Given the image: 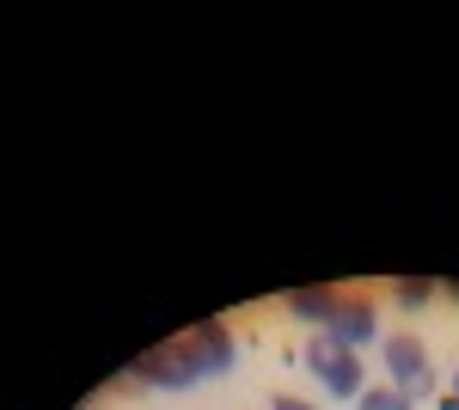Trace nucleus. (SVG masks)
Masks as SVG:
<instances>
[{"label":"nucleus","instance_id":"obj_1","mask_svg":"<svg viewBox=\"0 0 459 410\" xmlns=\"http://www.w3.org/2000/svg\"><path fill=\"white\" fill-rule=\"evenodd\" d=\"M307 368H313L318 386H325L331 398H343V405H355V398L368 392V379H361V355L343 349L331 331H313V337H307Z\"/></svg>","mask_w":459,"mask_h":410},{"label":"nucleus","instance_id":"obj_2","mask_svg":"<svg viewBox=\"0 0 459 410\" xmlns=\"http://www.w3.org/2000/svg\"><path fill=\"white\" fill-rule=\"evenodd\" d=\"M380 355H386V386H398L411 405H423V398H435V368H429V349L423 337H411V331H398V337L380 343Z\"/></svg>","mask_w":459,"mask_h":410},{"label":"nucleus","instance_id":"obj_3","mask_svg":"<svg viewBox=\"0 0 459 410\" xmlns=\"http://www.w3.org/2000/svg\"><path fill=\"white\" fill-rule=\"evenodd\" d=\"M196 362H190V349H184V337L178 343H160V349H147L142 362H135V374H129V386H160V392H190L196 386Z\"/></svg>","mask_w":459,"mask_h":410},{"label":"nucleus","instance_id":"obj_4","mask_svg":"<svg viewBox=\"0 0 459 410\" xmlns=\"http://www.w3.org/2000/svg\"><path fill=\"white\" fill-rule=\"evenodd\" d=\"M184 349H190V362H196V374H203V379H221L233 362H239V343H233V331H227L221 318L190 325V331H184Z\"/></svg>","mask_w":459,"mask_h":410},{"label":"nucleus","instance_id":"obj_5","mask_svg":"<svg viewBox=\"0 0 459 410\" xmlns=\"http://www.w3.org/2000/svg\"><path fill=\"white\" fill-rule=\"evenodd\" d=\"M325 331L343 343V349H355V355H361L368 343H380V312H374V301H368V294H343Z\"/></svg>","mask_w":459,"mask_h":410},{"label":"nucleus","instance_id":"obj_6","mask_svg":"<svg viewBox=\"0 0 459 410\" xmlns=\"http://www.w3.org/2000/svg\"><path fill=\"white\" fill-rule=\"evenodd\" d=\"M337 301H343L337 288H294V294H288V312H294V318H307L313 331H325V325H331V312H337Z\"/></svg>","mask_w":459,"mask_h":410},{"label":"nucleus","instance_id":"obj_7","mask_svg":"<svg viewBox=\"0 0 459 410\" xmlns=\"http://www.w3.org/2000/svg\"><path fill=\"white\" fill-rule=\"evenodd\" d=\"M435 294H441V282H423V275H417V282H398V288H392V301H398V307H404V312L429 307Z\"/></svg>","mask_w":459,"mask_h":410},{"label":"nucleus","instance_id":"obj_8","mask_svg":"<svg viewBox=\"0 0 459 410\" xmlns=\"http://www.w3.org/2000/svg\"><path fill=\"white\" fill-rule=\"evenodd\" d=\"M355 410H417V405H411L398 386H368V392L355 398Z\"/></svg>","mask_w":459,"mask_h":410},{"label":"nucleus","instance_id":"obj_9","mask_svg":"<svg viewBox=\"0 0 459 410\" xmlns=\"http://www.w3.org/2000/svg\"><path fill=\"white\" fill-rule=\"evenodd\" d=\"M270 410H313V405H307V398H294V392H276V398H270Z\"/></svg>","mask_w":459,"mask_h":410},{"label":"nucleus","instance_id":"obj_10","mask_svg":"<svg viewBox=\"0 0 459 410\" xmlns=\"http://www.w3.org/2000/svg\"><path fill=\"white\" fill-rule=\"evenodd\" d=\"M441 294H447V301H454V307H459V282H441Z\"/></svg>","mask_w":459,"mask_h":410},{"label":"nucleus","instance_id":"obj_11","mask_svg":"<svg viewBox=\"0 0 459 410\" xmlns=\"http://www.w3.org/2000/svg\"><path fill=\"white\" fill-rule=\"evenodd\" d=\"M441 410H459V392H441Z\"/></svg>","mask_w":459,"mask_h":410},{"label":"nucleus","instance_id":"obj_12","mask_svg":"<svg viewBox=\"0 0 459 410\" xmlns=\"http://www.w3.org/2000/svg\"><path fill=\"white\" fill-rule=\"evenodd\" d=\"M454 392H459V374H454Z\"/></svg>","mask_w":459,"mask_h":410}]
</instances>
